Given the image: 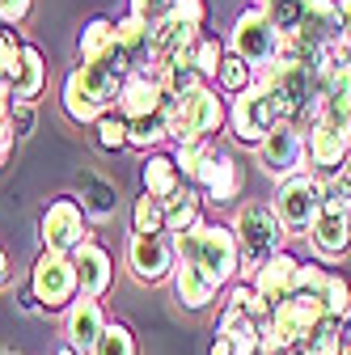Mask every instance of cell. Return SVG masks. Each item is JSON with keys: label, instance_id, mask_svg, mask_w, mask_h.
I'll return each instance as SVG.
<instances>
[{"label": "cell", "instance_id": "6da1fadb", "mask_svg": "<svg viewBox=\"0 0 351 355\" xmlns=\"http://www.w3.org/2000/svg\"><path fill=\"white\" fill-rule=\"evenodd\" d=\"M127 72H131V60H127V51L119 47V42H114L106 55H98L89 64H76L64 76V85H60V106H64V114L76 127H94L106 110H114Z\"/></svg>", "mask_w": 351, "mask_h": 355}, {"label": "cell", "instance_id": "7bdbcfd3", "mask_svg": "<svg viewBox=\"0 0 351 355\" xmlns=\"http://www.w3.org/2000/svg\"><path fill=\"white\" fill-rule=\"evenodd\" d=\"M17 309H22L26 318H38V313H42V304H38V296H34V288H30V284H22V288H17Z\"/></svg>", "mask_w": 351, "mask_h": 355}, {"label": "cell", "instance_id": "d6a6232c", "mask_svg": "<svg viewBox=\"0 0 351 355\" xmlns=\"http://www.w3.org/2000/svg\"><path fill=\"white\" fill-rule=\"evenodd\" d=\"M89 355H140L136 330H131L127 322H119V318H110L106 330H102V338H98V347Z\"/></svg>", "mask_w": 351, "mask_h": 355}, {"label": "cell", "instance_id": "8992f818", "mask_svg": "<svg viewBox=\"0 0 351 355\" xmlns=\"http://www.w3.org/2000/svg\"><path fill=\"white\" fill-rule=\"evenodd\" d=\"M225 47L233 51V55H241L258 76L267 72L275 60H280V51H284V34L271 26V17L262 13L258 5H246L237 17H233V30H229V42Z\"/></svg>", "mask_w": 351, "mask_h": 355}, {"label": "cell", "instance_id": "ba28073f", "mask_svg": "<svg viewBox=\"0 0 351 355\" xmlns=\"http://www.w3.org/2000/svg\"><path fill=\"white\" fill-rule=\"evenodd\" d=\"M271 207H275V216H280L284 233L309 237L314 220H318V211H322V178H314L309 169H305V173H292V178H284V182H275Z\"/></svg>", "mask_w": 351, "mask_h": 355}, {"label": "cell", "instance_id": "ee69618b", "mask_svg": "<svg viewBox=\"0 0 351 355\" xmlns=\"http://www.w3.org/2000/svg\"><path fill=\"white\" fill-rule=\"evenodd\" d=\"M17 153V140H13V131H9V123H0V169L9 165V157Z\"/></svg>", "mask_w": 351, "mask_h": 355}, {"label": "cell", "instance_id": "d4e9b609", "mask_svg": "<svg viewBox=\"0 0 351 355\" xmlns=\"http://www.w3.org/2000/svg\"><path fill=\"white\" fill-rule=\"evenodd\" d=\"M199 220H203V195H199L195 187H182L178 195L165 199V233H169V237L191 233Z\"/></svg>", "mask_w": 351, "mask_h": 355}, {"label": "cell", "instance_id": "d590c367", "mask_svg": "<svg viewBox=\"0 0 351 355\" xmlns=\"http://www.w3.org/2000/svg\"><path fill=\"white\" fill-rule=\"evenodd\" d=\"M296 355H343V322L322 318L318 330L305 338V347H300Z\"/></svg>", "mask_w": 351, "mask_h": 355}, {"label": "cell", "instance_id": "836d02e7", "mask_svg": "<svg viewBox=\"0 0 351 355\" xmlns=\"http://www.w3.org/2000/svg\"><path fill=\"white\" fill-rule=\"evenodd\" d=\"M89 131H94V148L98 153H123L127 148V119L119 110H106Z\"/></svg>", "mask_w": 351, "mask_h": 355}, {"label": "cell", "instance_id": "2e32d148", "mask_svg": "<svg viewBox=\"0 0 351 355\" xmlns=\"http://www.w3.org/2000/svg\"><path fill=\"white\" fill-rule=\"evenodd\" d=\"M72 266H76L80 296H89V300H106L110 296V288H114V254L102 241H85L72 254Z\"/></svg>", "mask_w": 351, "mask_h": 355}, {"label": "cell", "instance_id": "f546056e", "mask_svg": "<svg viewBox=\"0 0 351 355\" xmlns=\"http://www.w3.org/2000/svg\"><path fill=\"white\" fill-rule=\"evenodd\" d=\"M258 9L271 17V26H275L284 38H296L305 13H309V0H258Z\"/></svg>", "mask_w": 351, "mask_h": 355}, {"label": "cell", "instance_id": "3957f363", "mask_svg": "<svg viewBox=\"0 0 351 355\" xmlns=\"http://www.w3.org/2000/svg\"><path fill=\"white\" fill-rule=\"evenodd\" d=\"M229 229L237 237V250H241V271H237V284H250L262 266H267L280 250H284V225L271 207V199H246L237 203Z\"/></svg>", "mask_w": 351, "mask_h": 355}, {"label": "cell", "instance_id": "5b68a950", "mask_svg": "<svg viewBox=\"0 0 351 355\" xmlns=\"http://www.w3.org/2000/svg\"><path fill=\"white\" fill-rule=\"evenodd\" d=\"M203 17H207V5L203 0H178L157 26H153V38H148V60H144V72H157L173 60H182L195 38L203 34Z\"/></svg>", "mask_w": 351, "mask_h": 355}, {"label": "cell", "instance_id": "52a82bcc", "mask_svg": "<svg viewBox=\"0 0 351 355\" xmlns=\"http://www.w3.org/2000/svg\"><path fill=\"white\" fill-rule=\"evenodd\" d=\"M38 241L51 254H76L85 241H94L89 233V216H85L76 195H55L38 216Z\"/></svg>", "mask_w": 351, "mask_h": 355}, {"label": "cell", "instance_id": "8fae6325", "mask_svg": "<svg viewBox=\"0 0 351 355\" xmlns=\"http://www.w3.org/2000/svg\"><path fill=\"white\" fill-rule=\"evenodd\" d=\"M254 161H258V169L267 173V178H275V182H284V178H292V173H305V169H309L305 127L280 119V123L267 131V140L254 148Z\"/></svg>", "mask_w": 351, "mask_h": 355}, {"label": "cell", "instance_id": "4fadbf2b", "mask_svg": "<svg viewBox=\"0 0 351 355\" xmlns=\"http://www.w3.org/2000/svg\"><path fill=\"white\" fill-rule=\"evenodd\" d=\"M305 148H309V173L314 178H339V169L351 157V123L314 119L305 127Z\"/></svg>", "mask_w": 351, "mask_h": 355}, {"label": "cell", "instance_id": "b9f144b4", "mask_svg": "<svg viewBox=\"0 0 351 355\" xmlns=\"http://www.w3.org/2000/svg\"><path fill=\"white\" fill-rule=\"evenodd\" d=\"M30 9H34V0H0V26H22L26 17H30Z\"/></svg>", "mask_w": 351, "mask_h": 355}, {"label": "cell", "instance_id": "9a60e30c", "mask_svg": "<svg viewBox=\"0 0 351 355\" xmlns=\"http://www.w3.org/2000/svg\"><path fill=\"white\" fill-rule=\"evenodd\" d=\"M241 187H246V173H241L237 157L225 153V148H212L207 161H203V169H199V178H195V191L203 195V203L233 207L241 199Z\"/></svg>", "mask_w": 351, "mask_h": 355}, {"label": "cell", "instance_id": "44dd1931", "mask_svg": "<svg viewBox=\"0 0 351 355\" xmlns=\"http://www.w3.org/2000/svg\"><path fill=\"white\" fill-rule=\"evenodd\" d=\"M187 182H182V173H178V165H173V153H144L140 157V191L144 195H153V199H169V195H178Z\"/></svg>", "mask_w": 351, "mask_h": 355}, {"label": "cell", "instance_id": "30bf717a", "mask_svg": "<svg viewBox=\"0 0 351 355\" xmlns=\"http://www.w3.org/2000/svg\"><path fill=\"white\" fill-rule=\"evenodd\" d=\"M275 123H280V110H275V102L267 94V85H262V76H254V85L246 94L229 98V136L241 148H258Z\"/></svg>", "mask_w": 351, "mask_h": 355}, {"label": "cell", "instance_id": "83f0119b", "mask_svg": "<svg viewBox=\"0 0 351 355\" xmlns=\"http://www.w3.org/2000/svg\"><path fill=\"white\" fill-rule=\"evenodd\" d=\"M148 38H153V26L144 17H136V13H123L114 21V42L127 51L131 68H144V60H148Z\"/></svg>", "mask_w": 351, "mask_h": 355}, {"label": "cell", "instance_id": "8d00e7d4", "mask_svg": "<svg viewBox=\"0 0 351 355\" xmlns=\"http://www.w3.org/2000/svg\"><path fill=\"white\" fill-rule=\"evenodd\" d=\"M212 148H216V140H195V144H178V148H173V165H178L187 187H195V178H199V169H203Z\"/></svg>", "mask_w": 351, "mask_h": 355}, {"label": "cell", "instance_id": "7a4b0ae2", "mask_svg": "<svg viewBox=\"0 0 351 355\" xmlns=\"http://www.w3.org/2000/svg\"><path fill=\"white\" fill-rule=\"evenodd\" d=\"M173 254L178 262H191L207 275V284L216 292H225L237 284V271H241V250H237V237L225 220H199V225L182 237H173Z\"/></svg>", "mask_w": 351, "mask_h": 355}, {"label": "cell", "instance_id": "ab89813d", "mask_svg": "<svg viewBox=\"0 0 351 355\" xmlns=\"http://www.w3.org/2000/svg\"><path fill=\"white\" fill-rule=\"evenodd\" d=\"M34 119H38V102H22V98L9 102V131H13V140H17V144L30 140Z\"/></svg>", "mask_w": 351, "mask_h": 355}, {"label": "cell", "instance_id": "9c48e42d", "mask_svg": "<svg viewBox=\"0 0 351 355\" xmlns=\"http://www.w3.org/2000/svg\"><path fill=\"white\" fill-rule=\"evenodd\" d=\"M42 304V318L47 313H68V304L80 296L76 288V266L72 254H51V250H38L34 266H30V279H26Z\"/></svg>", "mask_w": 351, "mask_h": 355}, {"label": "cell", "instance_id": "1f68e13d", "mask_svg": "<svg viewBox=\"0 0 351 355\" xmlns=\"http://www.w3.org/2000/svg\"><path fill=\"white\" fill-rule=\"evenodd\" d=\"M225 42L221 38H212V34H199L195 38V47H191V64H195V72L203 76V85H216V72H221V64H225Z\"/></svg>", "mask_w": 351, "mask_h": 355}, {"label": "cell", "instance_id": "ac0fdd59", "mask_svg": "<svg viewBox=\"0 0 351 355\" xmlns=\"http://www.w3.org/2000/svg\"><path fill=\"white\" fill-rule=\"evenodd\" d=\"M300 51H326V47H339L343 34H339V0H309V13L300 21V34L292 38Z\"/></svg>", "mask_w": 351, "mask_h": 355}, {"label": "cell", "instance_id": "277c9868", "mask_svg": "<svg viewBox=\"0 0 351 355\" xmlns=\"http://www.w3.org/2000/svg\"><path fill=\"white\" fill-rule=\"evenodd\" d=\"M169 110V140L178 144H195V140H216L229 127V98L216 94V85H199L187 98H165Z\"/></svg>", "mask_w": 351, "mask_h": 355}, {"label": "cell", "instance_id": "c3c4849f", "mask_svg": "<svg viewBox=\"0 0 351 355\" xmlns=\"http://www.w3.org/2000/svg\"><path fill=\"white\" fill-rule=\"evenodd\" d=\"M334 182L343 187V195H347V203H351V157H347V165L339 169V178H334Z\"/></svg>", "mask_w": 351, "mask_h": 355}, {"label": "cell", "instance_id": "f6af8a7d", "mask_svg": "<svg viewBox=\"0 0 351 355\" xmlns=\"http://www.w3.org/2000/svg\"><path fill=\"white\" fill-rule=\"evenodd\" d=\"M339 34H343V47L351 51V0H339Z\"/></svg>", "mask_w": 351, "mask_h": 355}, {"label": "cell", "instance_id": "7402d4cb", "mask_svg": "<svg viewBox=\"0 0 351 355\" xmlns=\"http://www.w3.org/2000/svg\"><path fill=\"white\" fill-rule=\"evenodd\" d=\"M173 300H178L187 313H203V309H212V300H216V288L207 284V275L199 271V266H191V262H178L173 266Z\"/></svg>", "mask_w": 351, "mask_h": 355}, {"label": "cell", "instance_id": "f1b7e54d", "mask_svg": "<svg viewBox=\"0 0 351 355\" xmlns=\"http://www.w3.org/2000/svg\"><path fill=\"white\" fill-rule=\"evenodd\" d=\"M131 233L136 237H169L165 233V203L140 191L131 199Z\"/></svg>", "mask_w": 351, "mask_h": 355}, {"label": "cell", "instance_id": "e0dca14e", "mask_svg": "<svg viewBox=\"0 0 351 355\" xmlns=\"http://www.w3.org/2000/svg\"><path fill=\"white\" fill-rule=\"evenodd\" d=\"M106 322H110V318H106L102 300L76 296V300L68 304V313H64V343H72L80 355H89V351L98 347V338H102Z\"/></svg>", "mask_w": 351, "mask_h": 355}, {"label": "cell", "instance_id": "681fc988", "mask_svg": "<svg viewBox=\"0 0 351 355\" xmlns=\"http://www.w3.org/2000/svg\"><path fill=\"white\" fill-rule=\"evenodd\" d=\"M51 355H80V351H76V347H72V343H64V338H60V343H55V351H51Z\"/></svg>", "mask_w": 351, "mask_h": 355}, {"label": "cell", "instance_id": "f35d334b", "mask_svg": "<svg viewBox=\"0 0 351 355\" xmlns=\"http://www.w3.org/2000/svg\"><path fill=\"white\" fill-rule=\"evenodd\" d=\"M326 284H330V266H326V262H305V258H300V275H296V296H314V300H322Z\"/></svg>", "mask_w": 351, "mask_h": 355}, {"label": "cell", "instance_id": "ffe728a7", "mask_svg": "<svg viewBox=\"0 0 351 355\" xmlns=\"http://www.w3.org/2000/svg\"><path fill=\"white\" fill-rule=\"evenodd\" d=\"M296 275H300V258L288 254V250H280V254L250 279V288L267 300V304H280V300L296 296Z\"/></svg>", "mask_w": 351, "mask_h": 355}, {"label": "cell", "instance_id": "603a6c76", "mask_svg": "<svg viewBox=\"0 0 351 355\" xmlns=\"http://www.w3.org/2000/svg\"><path fill=\"white\" fill-rule=\"evenodd\" d=\"M76 187H80L76 199H80V207H85V216H89V220H110V216L119 211V187L110 182V178L85 169V173L76 178Z\"/></svg>", "mask_w": 351, "mask_h": 355}, {"label": "cell", "instance_id": "4dcf8cb0", "mask_svg": "<svg viewBox=\"0 0 351 355\" xmlns=\"http://www.w3.org/2000/svg\"><path fill=\"white\" fill-rule=\"evenodd\" d=\"M254 68L241 60V55H233V51H225V64H221V72H216V94H225V98H237V94H246V89L254 85Z\"/></svg>", "mask_w": 351, "mask_h": 355}, {"label": "cell", "instance_id": "f907efd6", "mask_svg": "<svg viewBox=\"0 0 351 355\" xmlns=\"http://www.w3.org/2000/svg\"><path fill=\"white\" fill-rule=\"evenodd\" d=\"M0 355H17V351H9V347H5V351H0Z\"/></svg>", "mask_w": 351, "mask_h": 355}, {"label": "cell", "instance_id": "5bb4252c", "mask_svg": "<svg viewBox=\"0 0 351 355\" xmlns=\"http://www.w3.org/2000/svg\"><path fill=\"white\" fill-rule=\"evenodd\" d=\"M309 250L318 262H343L351 254V203L326 199L314 229H309Z\"/></svg>", "mask_w": 351, "mask_h": 355}, {"label": "cell", "instance_id": "60d3db41", "mask_svg": "<svg viewBox=\"0 0 351 355\" xmlns=\"http://www.w3.org/2000/svg\"><path fill=\"white\" fill-rule=\"evenodd\" d=\"M173 5H178V0H131V9H127V13H136V17H144L148 26H157Z\"/></svg>", "mask_w": 351, "mask_h": 355}, {"label": "cell", "instance_id": "7dc6e473", "mask_svg": "<svg viewBox=\"0 0 351 355\" xmlns=\"http://www.w3.org/2000/svg\"><path fill=\"white\" fill-rule=\"evenodd\" d=\"M9 284H13V266H9V254L0 250V292H5Z\"/></svg>", "mask_w": 351, "mask_h": 355}, {"label": "cell", "instance_id": "7c38bea8", "mask_svg": "<svg viewBox=\"0 0 351 355\" xmlns=\"http://www.w3.org/2000/svg\"><path fill=\"white\" fill-rule=\"evenodd\" d=\"M127 275L136 279L140 288H161L173 279V266H178V254H173V237H127L123 250Z\"/></svg>", "mask_w": 351, "mask_h": 355}, {"label": "cell", "instance_id": "e575fe53", "mask_svg": "<svg viewBox=\"0 0 351 355\" xmlns=\"http://www.w3.org/2000/svg\"><path fill=\"white\" fill-rule=\"evenodd\" d=\"M322 309H326V318L330 322H351V279L330 271V284L322 292Z\"/></svg>", "mask_w": 351, "mask_h": 355}, {"label": "cell", "instance_id": "bcb514c9", "mask_svg": "<svg viewBox=\"0 0 351 355\" xmlns=\"http://www.w3.org/2000/svg\"><path fill=\"white\" fill-rule=\"evenodd\" d=\"M207 355H241V347H237L229 334H216V338H212V347H207Z\"/></svg>", "mask_w": 351, "mask_h": 355}, {"label": "cell", "instance_id": "d6986e66", "mask_svg": "<svg viewBox=\"0 0 351 355\" xmlns=\"http://www.w3.org/2000/svg\"><path fill=\"white\" fill-rule=\"evenodd\" d=\"M161 102H165V94H161V80H157L153 72H144V68H131V72L123 76V89H119V102H114V110H119L123 119H140V114H153V110H161Z\"/></svg>", "mask_w": 351, "mask_h": 355}, {"label": "cell", "instance_id": "4316f807", "mask_svg": "<svg viewBox=\"0 0 351 355\" xmlns=\"http://www.w3.org/2000/svg\"><path fill=\"white\" fill-rule=\"evenodd\" d=\"M110 47H114V17L98 13L76 30V64H89V60L106 55Z\"/></svg>", "mask_w": 351, "mask_h": 355}, {"label": "cell", "instance_id": "484cf974", "mask_svg": "<svg viewBox=\"0 0 351 355\" xmlns=\"http://www.w3.org/2000/svg\"><path fill=\"white\" fill-rule=\"evenodd\" d=\"M165 140H169V110H165V102L153 114L127 119V148H136L140 157L144 153H157V144H165Z\"/></svg>", "mask_w": 351, "mask_h": 355}, {"label": "cell", "instance_id": "cb8c5ba5", "mask_svg": "<svg viewBox=\"0 0 351 355\" xmlns=\"http://www.w3.org/2000/svg\"><path fill=\"white\" fill-rule=\"evenodd\" d=\"M42 89H47V55H42L34 42L22 47V64H17V76L9 85V94L22 98V102H38Z\"/></svg>", "mask_w": 351, "mask_h": 355}, {"label": "cell", "instance_id": "74e56055", "mask_svg": "<svg viewBox=\"0 0 351 355\" xmlns=\"http://www.w3.org/2000/svg\"><path fill=\"white\" fill-rule=\"evenodd\" d=\"M22 34L13 30V26H0V85H13V76H17V64H22Z\"/></svg>", "mask_w": 351, "mask_h": 355}]
</instances>
